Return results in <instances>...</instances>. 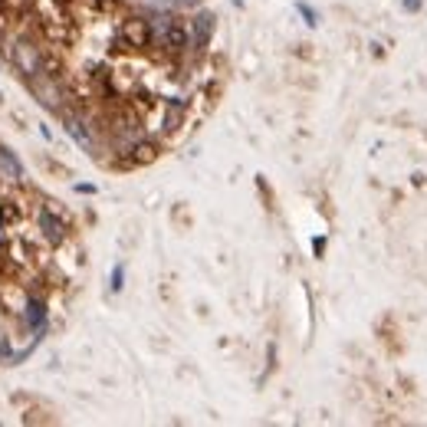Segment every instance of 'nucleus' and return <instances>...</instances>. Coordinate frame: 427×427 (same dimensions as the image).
I'll return each mask as SVG.
<instances>
[{
  "mask_svg": "<svg viewBox=\"0 0 427 427\" xmlns=\"http://www.w3.org/2000/svg\"><path fill=\"white\" fill-rule=\"evenodd\" d=\"M148 26H151V40H155V43H162L168 50H181V46H184V30L177 26L175 17H168V13L151 17Z\"/></svg>",
  "mask_w": 427,
  "mask_h": 427,
  "instance_id": "nucleus-1",
  "label": "nucleus"
},
{
  "mask_svg": "<svg viewBox=\"0 0 427 427\" xmlns=\"http://www.w3.org/2000/svg\"><path fill=\"white\" fill-rule=\"evenodd\" d=\"M10 63L17 66V69H20L24 76H30V79H33V76H40V69H43V66H40L37 46H33V43H26V40H17V43H13Z\"/></svg>",
  "mask_w": 427,
  "mask_h": 427,
  "instance_id": "nucleus-2",
  "label": "nucleus"
},
{
  "mask_svg": "<svg viewBox=\"0 0 427 427\" xmlns=\"http://www.w3.org/2000/svg\"><path fill=\"white\" fill-rule=\"evenodd\" d=\"M214 33V13H198L194 20H191V46L194 50H204L207 46V40H211Z\"/></svg>",
  "mask_w": 427,
  "mask_h": 427,
  "instance_id": "nucleus-3",
  "label": "nucleus"
},
{
  "mask_svg": "<svg viewBox=\"0 0 427 427\" xmlns=\"http://www.w3.org/2000/svg\"><path fill=\"white\" fill-rule=\"evenodd\" d=\"M122 37H125L132 46H145V43L151 40L148 20H125V26H122Z\"/></svg>",
  "mask_w": 427,
  "mask_h": 427,
  "instance_id": "nucleus-4",
  "label": "nucleus"
},
{
  "mask_svg": "<svg viewBox=\"0 0 427 427\" xmlns=\"http://www.w3.org/2000/svg\"><path fill=\"white\" fill-rule=\"evenodd\" d=\"M40 227H43V234L53 240V243H60L66 237V224L50 211H40Z\"/></svg>",
  "mask_w": 427,
  "mask_h": 427,
  "instance_id": "nucleus-5",
  "label": "nucleus"
},
{
  "mask_svg": "<svg viewBox=\"0 0 427 427\" xmlns=\"http://www.w3.org/2000/svg\"><path fill=\"white\" fill-rule=\"evenodd\" d=\"M43 322H46V306H43V299H30L26 302V326L40 329Z\"/></svg>",
  "mask_w": 427,
  "mask_h": 427,
  "instance_id": "nucleus-6",
  "label": "nucleus"
},
{
  "mask_svg": "<svg viewBox=\"0 0 427 427\" xmlns=\"http://www.w3.org/2000/svg\"><path fill=\"white\" fill-rule=\"evenodd\" d=\"M66 132H69V135H73V139L79 141L86 151H92V135L82 128V122H79V119H69V122H66Z\"/></svg>",
  "mask_w": 427,
  "mask_h": 427,
  "instance_id": "nucleus-7",
  "label": "nucleus"
},
{
  "mask_svg": "<svg viewBox=\"0 0 427 427\" xmlns=\"http://www.w3.org/2000/svg\"><path fill=\"white\" fill-rule=\"evenodd\" d=\"M0 168H3L7 175H13V177H24V168H20V162H17V158H13L7 148H0Z\"/></svg>",
  "mask_w": 427,
  "mask_h": 427,
  "instance_id": "nucleus-8",
  "label": "nucleus"
},
{
  "mask_svg": "<svg viewBox=\"0 0 427 427\" xmlns=\"http://www.w3.org/2000/svg\"><path fill=\"white\" fill-rule=\"evenodd\" d=\"M122 279H125V270H122V263H119V266L112 270V289H115V293L122 289Z\"/></svg>",
  "mask_w": 427,
  "mask_h": 427,
  "instance_id": "nucleus-9",
  "label": "nucleus"
},
{
  "mask_svg": "<svg viewBox=\"0 0 427 427\" xmlns=\"http://www.w3.org/2000/svg\"><path fill=\"white\" fill-rule=\"evenodd\" d=\"M296 7H299V13L306 17V24L315 26V10H313V7H309V3H296Z\"/></svg>",
  "mask_w": 427,
  "mask_h": 427,
  "instance_id": "nucleus-10",
  "label": "nucleus"
},
{
  "mask_svg": "<svg viewBox=\"0 0 427 427\" xmlns=\"http://www.w3.org/2000/svg\"><path fill=\"white\" fill-rule=\"evenodd\" d=\"M404 10H421V0H401Z\"/></svg>",
  "mask_w": 427,
  "mask_h": 427,
  "instance_id": "nucleus-11",
  "label": "nucleus"
},
{
  "mask_svg": "<svg viewBox=\"0 0 427 427\" xmlns=\"http://www.w3.org/2000/svg\"><path fill=\"white\" fill-rule=\"evenodd\" d=\"M181 3H194V0H181Z\"/></svg>",
  "mask_w": 427,
  "mask_h": 427,
  "instance_id": "nucleus-12",
  "label": "nucleus"
}]
</instances>
